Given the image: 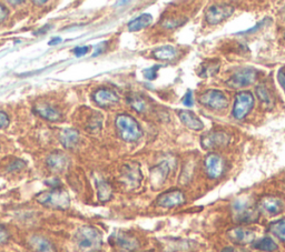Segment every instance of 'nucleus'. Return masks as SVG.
<instances>
[{"mask_svg":"<svg viewBox=\"0 0 285 252\" xmlns=\"http://www.w3.org/2000/svg\"><path fill=\"white\" fill-rule=\"evenodd\" d=\"M97 195L102 202L108 201L113 195V189L108 183L104 180L97 181Z\"/></svg>","mask_w":285,"mask_h":252,"instance_id":"27","label":"nucleus"},{"mask_svg":"<svg viewBox=\"0 0 285 252\" xmlns=\"http://www.w3.org/2000/svg\"><path fill=\"white\" fill-rule=\"evenodd\" d=\"M284 208L283 201L280 198L273 196H265L260 200L259 209L263 211L267 215H277L280 214Z\"/></svg>","mask_w":285,"mask_h":252,"instance_id":"14","label":"nucleus"},{"mask_svg":"<svg viewBox=\"0 0 285 252\" xmlns=\"http://www.w3.org/2000/svg\"><path fill=\"white\" fill-rule=\"evenodd\" d=\"M178 118L183 122V125H185L187 128L192 129V130L200 131L204 127L203 125L202 120L197 117L195 114L191 113L188 110H178Z\"/></svg>","mask_w":285,"mask_h":252,"instance_id":"18","label":"nucleus"},{"mask_svg":"<svg viewBox=\"0 0 285 252\" xmlns=\"http://www.w3.org/2000/svg\"><path fill=\"white\" fill-rule=\"evenodd\" d=\"M34 4L35 5H44V4H46V2H34Z\"/></svg>","mask_w":285,"mask_h":252,"instance_id":"46","label":"nucleus"},{"mask_svg":"<svg viewBox=\"0 0 285 252\" xmlns=\"http://www.w3.org/2000/svg\"><path fill=\"white\" fill-rule=\"evenodd\" d=\"M47 165L52 171L60 172L65 170L68 166L67 157L60 151H55L47 158Z\"/></svg>","mask_w":285,"mask_h":252,"instance_id":"19","label":"nucleus"},{"mask_svg":"<svg viewBox=\"0 0 285 252\" xmlns=\"http://www.w3.org/2000/svg\"><path fill=\"white\" fill-rule=\"evenodd\" d=\"M186 21V19H166L164 22H163V26L167 29H174V28H177L179 26L184 25V22Z\"/></svg>","mask_w":285,"mask_h":252,"instance_id":"32","label":"nucleus"},{"mask_svg":"<svg viewBox=\"0 0 285 252\" xmlns=\"http://www.w3.org/2000/svg\"><path fill=\"white\" fill-rule=\"evenodd\" d=\"M170 174V166L167 162H162L150 170V183L154 188H159L165 183Z\"/></svg>","mask_w":285,"mask_h":252,"instance_id":"17","label":"nucleus"},{"mask_svg":"<svg viewBox=\"0 0 285 252\" xmlns=\"http://www.w3.org/2000/svg\"><path fill=\"white\" fill-rule=\"evenodd\" d=\"M29 244L35 252H56L54 244L42 236H33L29 239Z\"/></svg>","mask_w":285,"mask_h":252,"instance_id":"21","label":"nucleus"},{"mask_svg":"<svg viewBox=\"0 0 285 252\" xmlns=\"http://www.w3.org/2000/svg\"><path fill=\"white\" fill-rule=\"evenodd\" d=\"M253 248L264 252H274L277 250V244L272 238L265 237L255 241L253 243Z\"/></svg>","mask_w":285,"mask_h":252,"instance_id":"25","label":"nucleus"},{"mask_svg":"<svg viewBox=\"0 0 285 252\" xmlns=\"http://www.w3.org/2000/svg\"><path fill=\"white\" fill-rule=\"evenodd\" d=\"M270 231L278 238L281 241L285 242V217L282 219H278L270 225Z\"/></svg>","mask_w":285,"mask_h":252,"instance_id":"28","label":"nucleus"},{"mask_svg":"<svg viewBox=\"0 0 285 252\" xmlns=\"http://www.w3.org/2000/svg\"><path fill=\"white\" fill-rule=\"evenodd\" d=\"M24 2H9L10 5H19V4H22Z\"/></svg>","mask_w":285,"mask_h":252,"instance_id":"44","label":"nucleus"},{"mask_svg":"<svg viewBox=\"0 0 285 252\" xmlns=\"http://www.w3.org/2000/svg\"><path fill=\"white\" fill-rule=\"evenodd\" d=\"M26 167V162L22 161L20 159H16L15 161H13L10 163L7 168V171L10 172H15V171H20L21 169H24Z\"/></svg>","mask_w":285,"mask_h":252,"instance_id":"33","label":"nucleus"},{"mask_svg":"<svg viewBox=\"0 0 285 252\" xmlns=\"http://www.w3.org/2000/svg\"><path fill=\"white\" fill-rule=\"evenodd\" d=\"M257 95L260 98V100L266 105L272 104V97L269 89L265 86H258L257 87Z\"/></svg>","mask_w":285,"mask_h":252,"instance_id":"29","label":"nucleus"},{"mask_svg":"<svg viewBox=\"0 0 285 252\" xmlns=\"http://www.w3.org/2000/svg\"><path fill=\"white\" fill-rule=\"evenodd\" d=\"M51 28V26L50 25H47L46 27H43V28H40L39 30H37L36 32H35V34H43V33H46L47 32L49 29Z\"/></svg>","mask_w":285,"mask_h":252,"instance_id":"43","label":"nucleus"},{"mask_svg":"<svg viewBox=\"0 0 285 252\" xmlns=\"http://www.w3.org/2000/svg\"><path fill=\"white\" fill-rule=\"evenodd\" d=\"M7 15H8L7 9H6L4 6L0 5V21H3L6 17H7Z\"/></svg>","mask_w":285,"mask_h":252,"instance_id":"40","label":"nucleus"},{"mask_svg":"<svg viewBox=\"0 0 285 252\" xmlns=\"http://www.w3.org/2000/svg\"><path fill=\"white\" fill-rule=\"evenodd\" d=\"M105 45H106V43H102V44L98 45V46L96 47V51L94 52V54H92V56L96 57V56H98L100 54H102L103 50H104V46H105Z\"/></svg>","mask_w":285,"mask_h":252,"instance_id":"41","label":"nucleus"},{"mask_svg":"<svg viewBox=\"0 0 285 252\" xmlns=\"http://www.w3.org/2000/svg\"><path fill=\"white\" fill-rule=\"evenodd\" d=\"M153 56L159 60L170 61L177 56V50L175 47L166 45V46H163V47H160V48L155 49L153 52Z\"/></svg>","mask_w":285,"mask_h":252,"instance_id":"24","label":"nucleus"},{"mask_svg":"<svg viewBox=\"0 0 285 252\" xmlns=\"http://www.w3.org/2000/svg\"><path fill=\"white\" fill-rule=\"evenodd\" d=\"M277 80L280 85L282 86L283 90L285 91V67H282L277 73Z\"/></svg>","mask_w":285,"mask_h":252,"instance_id":"38","label":"nucleus"},{"mask_svg":"<svg viewBox=\"0 0 285 252\" xmlns=\"http://www.w3.org/2000/svg\"><path fill=\"white\" fill-rule=\"evenodd\" d=\"M116 127L120 137L127 142H134L142 137V129L130 115H119L116 118Z\"/></svg>","mask_w":285,"mask_h":252,"instance_id":"4","label":"nucleus"},{"mask_svg":"<svg viewBox=\"0 0 285 252\" xmlns=\"http://www.w3.org/2000/svg\"><path fill=\"white\" fill-rule=\"evenodd\" d=\"M233 252H247V251H246V250H242V249H235V248H234Z\"/></svg>","mask_w":285,"mask_h":252,"instance_id":"45","label":"nucleus"},{"mask_svg":"<svg viewBox=\"0 0 285 252\" xmlns=\"http://www.w3.org/2000/svg\"><path fill=\"white\" fill-rule=\"evenodd\" d=\"M230 136L223 131H213L206 133L201 139V145L204 149H215L228 146L230 142Z\"/></svg>","mask_w":285,"mask_h":252,"instance_id":"10","label":"nucleus"},{"mask_svg":"<svg viewBox=\"0 0 285 252\" xmlns=\"http://www.w3.org/2000/svg\"><path fill=\"white\" fill-rule=\"evenodd\" d=\"M185 202V196L181 190H171L163 193L156 200V204L162 208H174Z\"/></svg>","mask_w":285,"mask_h":252,"instance_id":"11","label":"nucleus"},{"mask_svg":"<svg viewBox=\"0 0 285 252\" xmlns=\"http://www.w3.org/2000/svg\"><path fill=\"white\" fill-rule=\"evenodd\" d=\"M228 237L232 242L238 244V245H244L253 242L255 240V232L248 228L244 227H237L233 228L228 232Z\"/></svg>","mask_w":285,"mask_h":252,"instance_id":"13","label":"nucleus"},{"mask_svg":"<svg viewBox=\"0 0 285 252\" xmlns=\"http://www.w3.org/2000/svg\"><path fill=\"white\" fill-rule=\"evenodd\" d=\"M270 19H264L263 21H260L259 23H257V26L251 28V29H248V30H245V31H241V32H238V34H249V33H254V32H257L259 29H261L262 27H264L266 25V21H269Z\"/></svg>","mask_w":285,"mask_h":252,"instance_id":"35","label":"nucleus"},{"mask_svg":"<svg viewBox=\"0 0 285 252\" xmlns=\"http://www.w3.org/2000/svg\"><path fill=\"white\" fill-rule=\"evenodd\" d=\"M60 142L65 148H74L79 141V134L74 129H65L60 133Z\"/></svg>","mask_w":285,"mask_h":252,"instance_id":"23","label":"nucleus"},{"mask_svg":"<svg viewBox=\"0 0 285 252\" xmlns=\"http://www.w3.org/2000/svg\"><path fill=\"white\" fill-rule=\"evenodd\" d=\"M120 179L131 189L137 188L142 181V172L137 163L124 165L120 171Z\"/></svg>","mask_w":285,"mask_h":252,"instance_id":"9","label":"nucleus"},{"mask_svg":"<svg viewBox=\"0 0 285 252\" xmlns=\"http://www.w3.org/2000/svg\"><path fill=\"white\" fill-rule=\"evenodd\" d=\"M75 240L78 248L84 252H96L101 250L103 245L102 233L96 228L84 226L78 229Z\"/></svg>","mask_w":285,"mask_h":252,"instance_id":"1","label":"nucleus"},{"mask_svg":"<svg viewBox=\"0 0 285 252\" xmlns=\"http://www.w3.org/2000/svg\"><path fill=\"white\" fill-rule=\"evenodd\" d=\"M8 238H9V234L7 230H6L3 226H0V244H4L6 241H7Z\"/></svg>","mask_w":285,"mask_h":252,"instance_id":"39","label":"nucleus"},{"mask_svg":"<svg viewBox=\"0 0 285 252\" xmlns=\"http://www.w3.org/2000/svg\"><path fill=\"white\" fill-rule=\"evenodd\" d=\"M258 78V71L253 68H244L236 71L226 81L231 88H243L255 83Z\"/></svg>","mask_w":285,"mask_h":252,"instance_id":"8","label":"nucleus"},{"mask_svg":"<svg viewBox=\"0 0 285 252\" xmlns=\"http://www.w3.org/2000/svg\"><path fill=\"white\" fill-rule=\"evenodd\" d=\"M254 105V97L251 92H238L235 98L233 115L236 119L242 120L248 115Z\"/></svg>","mask_w":285,"mask_h":252,"instance_id":"7","label":"nucleus"},{"mask_svg":"<svg viewBox=\"0 0 285 252\" xmlns=\"http://www.w3.org/2000/svg\"><path fill=\"white\" fill-rule=\"evenodd\" d=\"M219 70V61L218 60H208L204 62L201 66L200 76L203 78L212 77V76L216 75Z\"/></svg>","mask_w":285,"mask_h":252,"instance_id":"26","label":"nucleus"},{"mask_svg":"<svg viewBox=\"0 0 285 252\" xmlns=\"http://www.w3.org/2000/svg\"><path fill=\"white\" fill-rule=\"evenodd\" d=\"M35 111L36 114L39 115L42 118L49 120V121H58L61 119V115L59 111L55 109L54 107H51L49 104L46 103H38L36 107H35Z\"/></svg>","mask_w":285,"mask_h":252,"instance_id":"20","label":"nucleus"},{"mask_svg":"<svg viewBox=\"0 0 285 252\" xmlns=\"http://www.w3.org/2000/svg\"><path fill=\"white\" fill-rule=\"evenodd\" d=\"M89 51V47H87V46H85V47H77V48H75L74 49V55L76 56V57H83V56H85L87 52Z\"/></svg>","mask_w":285,"mask_h":252,"instance_id":"36","label":"nucleus"},{"mask_svg":"<svg viewBox=\"0 0 285 252\" xmlns=\"http://www.w3.org/2000/svg\"><path fill=\"white\" fill-rule=\"evenodd\" d=\"M200 102L212 110H223L229 104V99L220 90L209 89L200 96Z\"/></svg>","mask_w":285,"mask_h":252,"instance_id":"5","label":"nucleus"},{"mask_svg":"<svg viewBox=\"0 0 285 252\" xmlns=\"http://www.w3.org/2000/svg\"><path fill=\"white\" fill-rule=\"evenodd\" d=\"M232 213L236 222L252 224L259 219V209L254 207L248 199H237L232 204Z\"/></svg>","mask_w":285,"mask_h":252,"instance_id":"3","label":"nucleus"},{"mask_svg":"<svg viewBox=\"0 0 285 252\" xmlns=\"http://www.w3.org/2000/svg\"><path fill=\"white\" fill-rule=\"evenodd\" d=\"M110 242H113L117 247L125 250H135L138 247V241L136 238L130 236L129 233L125 232H116L110 237Z\"/></svg>","mask_w":285,"mask_h":252,"instance_id":"15","label":"nucleus"},{"mask_svg":"<svg viewBox=\"0 0 285 252\" xmlns=\"http://www.w3.org/2000/svg\"><path fill=\"white\" fill-rule=\"evenodd\" d=\"M9 126V118L3 111H0V129H5Z\"/></svg>","mask_w":285,"mask_h":252,"instance_id":"37","label":"nucleus"},{"mask_svg":"<svg viewBox=\"0 0 285 252\" xmlns=\"http://www.w3.org/2000/svg\"><path fill=\"white\" fill-rule=\"evenodd\" d=\"M152 22H153L152 15H150V14H142L141 16H138L137 18L133 19L129 23V30L131 32L142 30V29L148 27Z\"/></svg>","mask_w":285,"mask_h":252,"instance_id":"22","label":"nucleus"},{"mask_svg":"<svg viewBox=\"0 0 285 252\" xmlns=\"http://www.w3.org/2000/svg\"><path fill=\"white\" fill-rule=\"evenodd\" d=\"M205 171L208 178L217 179L223 174L224 171V161L222 157L216 154H209L205 158Z\"/></svg>","mask_w":285,"mask_h":252,"instance_id":"12","label":"nucleus"},{"mask_svg":"<svg viewBox=\"0 0 285 252\" xmlns=\"http://www.w3.org/2000/svg\"><path fill=\"white\" fill-rule=\"evenodd\" d=\"M182 102L184 105H186V107H192V105L194 104L193 103V91H192L191 89L186 91L185 96L182 99Z\"/></svg>","mask_w":285,"mask_h":252,"instance_id":"34","label":"nucleus"},{"mask_svg":"<svg viewBox=\"0 0 285 252\" xmlns=\"http://www.w3.org/2000/svg\"><path fill=\"white\" fill-rule=\"evenodd\" d=\"M94 100L101 107H107V105L117 103L119 98L115 91L107 89V88H101V89L95 91Z\"/></svg>","mask_w":285,"mask_h":252,"instance_id":"16","label":"nucleus"},{"mask_svg":"<svg viewBox=\"0 0 285 252\" xmlns=\"http://www.w3.org/2000/svg\"><path fill=\"white\" fill-rule=\"evenodd\" d=\"M62 42V39L60 37H55V38H52L50 42L48 43L49 46H56L58 44H60Z\"/></svg>","mask_w":285,"mask_h":252,"instance_id":"42","label":"nucleus"},{"mask_svg":"<svg viewBox=\"0 0 285 252\" xmlns=\"http://www.w3.org/2000/svg\"><path fill=\"white\" fill-rule=\"evenodd\" d=\"M162 64H157V66H153L150 68H146L143 70V75L144 77L146 78L147 80H155L157 78V71L162 68Z\"/></svg>","mask_w":285,"mask_h":252,"instance_id":"31","label":"nucleus"},{"mask_svg":"<svg viewBox=\"0 0 285 252\" xmlns=\"http://www.w3.org/2000/svg\"><path fill=\"white\" fill-rule=\"evenodd\" d=\"M36 200L40 204H43V206L52 209L65 210L71 206L69 195L65 190L59 188L39 193V195H37L36 197Z\"/></svg>","mask_w":285,"mask_h":252,"instance_id":"2","label":"nucleus"},{"mask_svg":"<svg viewBox=\"0 0 285 252\" xmlns=\"http://www.w3.org/2000/svg\"><path fill=\"white\" fill-rule=\"evenodd\" d=\"M129 102L133 107V109H135L138 113H143V111L146 109V103H145L144 99L139 96H132L129 99Z\"/></svg>","mask_w":285,"mask_h":252,"instance_id":"30","label":"nucleus"},{"mask_svg":"<svg viewBox=\"0 0 285 252\" xmlns=\"http://www.w3.org/2000/svg\"><path fill=\"white\" fill-rule=\"evenodd\" d=\"M235 8L232 5H212L205 11V19L209 25H218L233 15Z\"/></svg>","mask_w":285,"mask_h":252,"instance_id":"6","label":"nucleus"}]
</instances>
